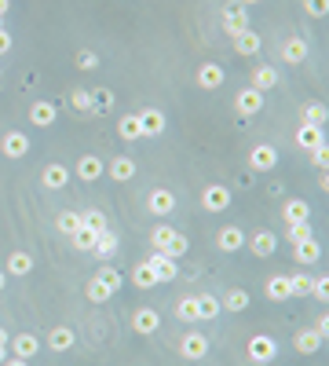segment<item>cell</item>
<instances>
[{
	"label": "cell",
	"mask_w": 329,
	"mask_h": 366,
	"mask_svg": "<svg viewBox=\"0 0 329 366\" xmlns=\"http://www.w3.org/2000/svg\"><path fill=\"white\" fill-rule=\"evenodd\" d=\"M194 300H197V322H212L219 311H224L219 308V297H212V293H197Z\"/></svg>",
	"instance_id": "cell-31"
},
{
	"label": "cell",
	"mask_w": 329,
	"mask_h": 366,
	"mask_svg": "<svg viewBox=\"0 0 329 366\" xmlns=\"http://www.w3.org/2000/svg\"><path fill=\"white\" fill-rule=\"evenodd\" d=\"M4 271H8V275H15V278H22V275H30V271H33V256H30V253H22V249H15V253L8 256V264H4Z\"/></svg>",
	"instance_id": "cell-32"
},
{
	"label": "cell",
	"mask_w": 329,
	"mask_h": 366,
	"mask_svg": "<svg viewBox=\"0 0 329 366\" xmlns=\"http://www.w3.org/2000/svg\"><path fill=\"white\" fill-rule=\"evenodd\" d=\"M246 355H249V362H256V366H267V362L278 359V341L267 337V333H256V337H249Z\"/></svg>",
	"instance_id": "cell-2"
},
{
	"label": "cell",
	"mask_w": 329,
	"mask_h": 366,
	"mask_svg": "<svg viewBox=\"0 0 329 366\" xmlns=\"http://www.w3.org/2000/svg\"><path fill=\"white\" fill-rule=\"evenodd\" d=\"M92 92V114H110L114 110V92L110 88H88Z\"/></svg>",
	"instance_id": "cell-35"
},
{
	"label": "cell",
	"mask_w": 329,
	"mask_h": 366,
	"mask_svg": "<svg viewBox=\"0 0 329 366\" xmlns=\"http://www.w3.org/2000/svg\"><path fill=\"white\" fill-rule=\"evenodd\" d=\"M158 326H161V315L154 311V308H139L136 315H132V330H136V333H143V337H150V333L158 330Z\"/></svg>",
	"instance_id": "cell-21"
},
{
	"label": "cell",
	"mask_w": 329,
	"mask_h": 366,
	"mask_svg": "<svg viewBox=\"0 0 329 366\" xmlns=\"http://www.w3.org/2000/svg\"><path fill=\"white\" fill-rule=\"evenodd\" d=\"M70 239H74V249H81V253H92V246H96V239H99V234L92 231V227H77L74 234H70Z\"/></svg>",
	"instance_id": "cell-38"
},
{
	"label": "cell",
	"mask_w": 329,
	"mask_h": 366,
	"mask_svg": "<svg viewBox=\"0 0 329 366\" xmlns=\"http://www.w3.org/2000/svg\"><path fill=\"white\" fill-rule=\"evenodd\" d=\"M322 341H325V337H322L315 326H311V330H296V337H293V348H296L300 355H315V352L322 348Z\"/></svg>",
	"instance_id": "cell-20"
},
{
	"label": "cell",
	"mask_w": 329,
	"mask_h": 366,
	"mask_svg": "<svg viewBox=\"0 0 329 366\" xmlns=\"http://www.w3.org/2000/svg\"><path fill=\"white\" fill-rule=\"evenodd\" d=\"M285 239H289L293 246H296V242H307V239H315V227L307 224V220H300V224H289V227H285Z\"/></svg>",
	"instance_id": "cell-40"
},
{
	"label": "cell",
	"mask_w": 329,
	"mask_h": 366,
	"mask_svg": "<svg viewBox=\"0 0 329 366\" xmlns=\"http://www.w3.org/2000/svg\"><path fill=\"white\" fill-rule=\"evenodd\" d=\"M311 297L315 300H329V278H311Z\"/></svg>",
	"instance_id": "cell-50"
},
{
	"label": "cell",
	"mask_w": 329,
	"mask_h": 366,
	"mask_svg": "<svg viewBox=\"0 0 329 366\" xmlns=\"http://www.w3.org/2000/svg\"><path fill=\"white\" fill-rule=\"evenodd\" d=\"M307 217H311V205H307L304 198H289V202L282 205V220H285V224H300V220H307Z\"/></svg>",
	"instance_id": "cell-29"
},
{
	"label": "cell",
	"mask_w": 329,
	"mask_h": 366,
	"mask_svg": "<svg viewBox=\"0 0 329 366\" xmlns=\"http://www.w3.org/2000/svg\"><path fill=\"white\" fill-rule=\"evenodd\" d=\"M175 319L197 322V300H194V297H180V300H175Z\"/></svg>",
	"instance_id": "cell-42"
},
{
	"label": "cell",
	"mask_w": 329,
	"mask_h": 366,
	"mask_svg": "<svg viewBox=\"0 0 329 366\" xmlns=\"http://www.w3.org/2000/svg\"><path fill=\"white\" fill-rule=\"evenodd\" d=\"M8 15V0H0V18H4Z\"/></svg>",
	"instance_id": "cell-56"
},
{
	"label": "cell",
	"mask_w": 329,
	"mask_h": 366,
	"mask_svg": "<svg viewBox=\"0 0 329 366\" xmlns=\"http://www.w3.org/2000/svg\"><path fill=\"white\" fill-rule=\"evenodd\" d=\"M307 154H311V165H315V168H329V147H325V143L315 147V150H307Z\"/></svg>",
	"instance_id": "cell-49"
},
{
	"label": "cell",
	"mask_w": 329,
	"mask_h": 366,
	"mask_svg": "<svg viewBox=\"0 0 329 366\" xmlns=\"http://www.w3.org/2000/svg\"><path fill=\"white\" fill-rule=\"evenodd\" d=\"M231 45H234V52L238 55H260V48H263V37L256 33V30H241V33H234L231 37Z\"/></svg>",
	"instance_id": "cell-17"
},
{
	"label": "cell",
	"mask_w": 329,
	"mask_h": 366,
	"mask_svg": "<svg viewBox=\"0 0 329 366\" xmlns=\"http://www.w3.org/2000/svg\"><path fill=\"white\" fill-rule=\"evenodd\" d=\"M150 249H158V253H165V256H172V261H180V256L187 253V239L175 227H168V224H161V227H154L150 231Z\"/></svg>",
	"instance_id": "cell-1"
},
{
	"label": "cell",
	"mask_w": 329,
	"mask_h": 366,
	"mask_svg": "<svg viewBox=\"0 0 329 366\" xmlns=\"http://www.w3.org/2000/svg\"><path fill=\"white\" fill-rule=\"evenodd\" d=\"M0 30H4V18H0Z\"/></svg>",
	"instance_id": "cell-59"
},
{
	"label": "cell",
	"mask_w": 329,
	"mask_h": 366,
	"mask_svg": "<svg viewBox=\"0 0 329 366\" xmlns=\"http://www.w3.org/2000/svg\"><path fill=\"white\" fill-rule=\"evenodd\" d=\"M136 118L143 125V136H161L168 128V118H165V110H158V106H146V110H139Z\"/></svg>",
	"instance_id": "cell-13"
},
{
	"label": "cell",
	"mask_w": 329,
	"mask_h": 366,
	"mask_svg": "<svg viewBox=\"0 0 329 366\" xmlns=\"http://www.w3.org/2000/svg\"><path fill=\"white\" fill-rule=\"evenodd\" d=\"M77 70H99V55L96 52H77Z\"/></svg>",
	"instance_id": "cell-48"
},
{
	"label": "cell",
	"mask_w": 329,
	"mask_h": 366,
	"mask_svg": "<svg viewBox=\"0 0 329 366\" xmlns=\"http://www.w3.org/2000/svg\"><path fill=\"white\" fill-rule=\"evenodd\" d=\"M180 355L190 359V362L205 359V355H209V337H205L202 330H187V333L180 337Z\"/></svg>",
	"instance_id": "cell-4"
},
{
	"label": "cell",
	"mask_w": 329,
	"mask_h": 366,
	"mask_svg": "<svg viewBox=\"0 0 329 366\" xmlns=\"http://www.w3.org/2000/svg\"><path fill=\"white\" fill-rule=\"evenodd\" d=\"M103 172H106V165H103L99 154H81V158H77V176H81L84 183H96Z\"/></svg>",
	"instance_id": "cell-18"
},
{
	"label": "cell",
	"mask_w": 329,
	"mask_h": 366,
	"mask_svg": "<svg viewBox=\"0 0 329 366\" xmlns=\"http://www.w3.org/2000/svg\"><path fill=\"white\" fill-rule=\"evenodd\" d=\"M246 246L253 249V256H271V253L278 249V239H275V234H271L267 227H263V231H256V234H253V239H246Z\"/></svg>",
	"instance_id": "cell-23"
},
{
	"label": "cell",
	"mask_w": 329,
	"mask_h": 366,
	"mask_svg": "<svg viewBox=\"0 0 329 366\" xmlns=\"http://www.w3.org/2000/svg\"><path fill=\"white\" fill-rule=\"evenodd\" d=\"M307 52H311V48H307L304 37H285L278 55H282V62H289V67H300V62L307 59Z\"/></svg>",
	"instance_id": "cell-16"
},
{
	"label": "cell",
	"mask_w": 329,
	"mask_h": 366,
	"mask_svg": "<svg viewBox=\"0 0 329 366\" xmlns=\"http://www.w3.org/2000/svg\"><path fill=\"white\" fill-rule=\"evenodd\" d=\"M8 52H11V33H8V30H0V59H4Z\"/></svg>",
	"instance_id": "cell-51"
},
{
	"label": "cell",
	"mask_w": 329,
	"mask_h": 366,
	"mask_svg": "<svg viewBox=\"0 0 329 366\" xmlns=\"http://www.w3.org/2000/svg\"><path fill=\"white\" fill-rule=\"evenodd\" d=\"M238 4H241V8H249V4H260V0H238Z\"/></svg>",
	"instance_id": "cell-57"
},
{
	"label": "cell",
	"mask_w": 329,
	"mask_h": 366,
	"mask_svg": "<svg viewBox=\"0 0 329 366\" xmlns=\"http://www.w3.org/2000/svg\"><path fill=\"white\" fill-rule=\"evenodd\" d=\"M146 264H150V271H154V278H158V282H172V278L180 275V264H175L172 256L158 253V249H150V256H146Z\"/></svg>",
	"instance_id": "cell-7"
},
{
	"label": "cell",
	"mask_w": 329,
	"mask_h": 366,
	"mask_svg": "<svg viewBox=\"0 0 329 366\" xmlns=\"http://www.w3.org/2000/svg\"><path fill=\"white\" fill-rule=\"evenodd\" d=\"M224 30H227V37H234V33H241V30H249V11L238 4H227L224 8Z\"/></svg>",
	"instance_id": "cell-15"
},
{
	"label": "cell",
	"mask_w": 329,
	"mask_h": 366,
	"mask_svg": "<svg viewBox=\"0 0 329 366\" xmlns=\"http://www.w3.org/2000/svg\"><path fill=\"white\" fill-rule=\"evenodd\" d=\"M146 212H150V217H158V220L172 217V212H175V195L168 187H154L146 195Z\"/></svg>",
	"instance_id": "cell-3"
},
{
	"label": "cell",
	"mask_w": 329,
	"mask_h": 366,
	"mask_svg": "<svg viewBox=\"0 0 329 366\" xmlns=\"http://www.w3.org/2000/svg\"><path fill=\"white\" fill-rule=\"evenodd\" d=\"M8 341H11V333H8L4 326H0V348H8Z\"/></svg>",
	"instance_id": "cell-54"
},
{
	"label": "cell",
	"mask_w": 329,
	"mask_h": 366,
	"mask_svg": "<svg viewBox=\"0 0 329 366\" xmlns=\"http://www.w3.org/2000/svg\"><path fill=\"white\" fill-rule=\"evenodd\" d=\"M216 249L219 253H238V249H246V231L241 227H219V234H216Z\"/></svg>",
	"instance_id": "cell-14"
},
{
	"label": "cell",
	"mask_w": 329,
	"mask_h": 366,
	"mask_svg": "<svg viewBox=\"0 0 329 366\" xmlns=\"http://www.w3.org/2000/svg\"><path fill=\"white\" fill-rule=\"evenodd\" d=\"M106 172H110V180H117V183H128L132 176H136V161H132L128 154H117L114 161L106 165Z\"/></svg>",
	"instance_id": "cell-24"
},
{
	"label": "cell",
	"mask_w": 329,
	"mask_h": 366,
	"mask_svg": "<svg viewBox=\"0 0 329 366\" xmlns=\"http://www.w3.org/2000/svg\"><path fill=\"white\" fill-rule=\"evenodd\" d=\"M132 282H136L139 290H150V286H158V278H154L150 264L143 261V264H136V268H132Z\"/></svg>",
	"instance_id": "cell-41"
},
{
	"label": "cell",
	"mask_w": 329,
	"mask_h": 366,
	"mask_svg": "<svg viewBox=\"0 0 329 366\" xmlns=\"http://www.w3.org/2000/svg\"><path fill=\"white\" fill-rule=\"evenodd\" d=\"M315 330H318V333H322V337H325V333H329V315H322V319H318V322H315Z\"/></svg>",
	"instance_id": "cell-53"
},
{
	"label": "cell",
	"mask_w": 329,
	"mask_h": 366,
	"mask_svg": "<svg viewBox=\"0 0 329 366\" xmlns=\"http://www.w3.org/2000/svg\"><path fill=\"white\" fill-rule=\"evenodd\" d=\"M0 77H4V67H0Z\"/></svg>",
	"instance_id": "cell-60"
},
{
	"label": "cell",
	"mask_w": 329,
	"mask_h": 366,
	"mask_svg": "<svg viewBox=\"0 0 329 366\" xmlns=\"http://www.w3.org/2000/svg\"><path fill=\"white\" fill-rule=\"evenodd\" d=\"M231 205V187L227 183H209L202 190V209L205 212H224Z\"/></svg>",
	"instance_id": "cell-5"
},
{
	"label": "cell",
	"mask_w": 329,
	"mask_h": 366,
	"mask_svg": "<svg viewBox=\"0 0 329 366\" xmlns=\"http://www.w3.org/2000/svg\"><path fill=\"white\" fill-rule=\"evenodd\" d=\"M70 106H74L77 114H92V92H88V88H74L70 92Z\"/></svg>",
	"instance_id": "cell-43"
},
{
	"label": "cell",
	"mask_w": 329,
	"mask_h": 366,
	"mask_svg": "<svg viewBox=\"0 0 329 366\" xmlns=\"http://www.w3.org/2000/svg\"><path fill=\"white\" fill-rule=\"evenodd\" d=\"M263 103H267V96H263V92H256V88H241V92L234 96V110H238L241 118H253V114L263 110Z\"/></svg>",
	"instance_id": "cell-9"
},
{
	"label": "cell",
	"mask_w": 329,
	"mask_h": 366,
	"mask_svg": "<svg viewBox=\"0 0 329 366\" xmlns=\"http://www.w3.org/2000/svg\"><path fill=\"white\" fill-rule=\"evenodd\" d=\"M278 165V150L271 147V143H256L253 150H249V168L253 172H267V168H275Z\"/></svg>",
	"instance_id": "cell-11"
},
{
	"label": "cell",
	"mask_w": 329,
	"mask_h": 366,
	"mask_svg": "<svg viewBox=\"0 0 329 366\" xmlns=\"http://www.w3.org/2000/svg\"><path fill=\"white\" fill-rule=\"evenodd\" d=\"M74 344H77V333H74L70 326H55V330L48 333V348H52V352H70Z\"/></svg>",
	"instance_id": "cell-28"
},
{
	"label": "cell",
	"mask_w": 329,
	"mask_h": 366,
	"mask_svg": "<svg viewBox=\"0 0 329 366\" xmlns=\"http://www.w3.org/2000/svg\"><path fill=\"white\" fill-rule=\"evenodd\" d=\"M275 84H278V70H275V67H256V70H253V84H249V88H256V92L267 96Z\"/></svg>",
	"instance_id": "cell-30"
},
{
	"label": "cell",
	"mask_w": 329,
	"mask_h": 366,
	"mask_svg": "<svg viewBox=\"0 0 329 366\" xmlns=\"http://www.w3.org/2000/svg\"><path fill=\"white\" fill-rule=\"evenodd\" d=\"M96 278L110 286V293H121V286H125V275H121L117 268H110V264H103V268L96 271Z\"/></svg>",
	"instance_id": "cell-36"
},
{
	"label": "cell",
	"mask_w": 329,
	"mask_h": 366,
	"mask_svg": "<svg viewBox=\"0 0 329 366\" xmlns=\"http://www.w3.org/2000/svg\"><path fill=\"white\" fill-rule=\"evenodd\" d=\"M117 249H121V239H117V234L110 231V227L99 234V239H96V246H92V253L99 256V261H110V256H114Z\"/></svg>",
	"instance_id": "cell-26"
},
{
	"label": "cell",
	"mask_w": 329,
	"mask_h": 366,
	"mask_svg": "<svg viewBox=\"0 0 329 366\" xmlns=\"http://www.w3.org/2000/svg\"><path fill=\"white\" fill-rule=\"evenodd\" d=\"M318 256H322V242H318V239H307V242H296V246H293V261H296V264H315Z\"/></svg>",
	"instance_id": "cell-27"
},
{
	"label": "cell",
	"mask_w": 329,
	"mask_h": 366,
	"mask_svg": "<svg viewBox=\"0 0 329 366\" xmlns=\"http://www.w3.org/2000/svg\"><path fill=\"white\" fill-rule=\"evenodd\" d=\"M40 183L48 187V190H62L66 183H70V168H66L62 161H52L48 168L40 172Z\"/></svg>",
	"instance_id": "cell-19"
},
{
	"label": "cell",
	"mask_w": 329,
	"mask_h": 366,
	"mask_svg": "<svg viewBox=\"0 0 329 366\" xmlns=\"http://www.w3.org/2000/svg\"><path fill=\"white\" fill-rule=\"evenodd\" d=\"M84 293H88V300H92V304H106V300H114V293H110V286H106V282H99L96 275L88 278V286H84Z\"/></svg>",
	"instance_id": "cell-34"
},
{
	"label": "cell",
	"mask_w": 329,
	"mask_h": 366,
	"mask_svg": "<svg viewBox=\"0 0 329 366\" xmlns=\"http://www.w3.org/2000/svg\"><path fill=\"white\" fill-rule=\"evenodd\" d=\"M0 366H33L30 359H18V355H11V359H4V362H0Z\"/></svg>",
	"instance_id": "cell-52"
},
{
	"label": "cell",
	"mask_w": 329,
	"mask_h": 366,
	"mask_svg": "<svg viewBox=\"0 0 329 366\" xmlns=\"http://www.w3.org/2000/svg\"><path fill=\"white\" fill-rule=\"evenodd\" d=\"M55 121H59V106H55L52 99H33V103H30V125L52 128Z\"/></svg>",
	"instance_id": "cell-8"
},
{
	"label": "cell",
	"mask_w": 329,
	"mask_h": 366,
	"mask_svg": "<svg viewBox=\"0 0 329 366\" xmlns=\"http://www.w3.org/2000/svg\"><path fill=\"white\" fill-rule=\"evenodd\" d=\"M81 224H84V227H92L96 234H103V231L110 227V224H106V217H103L99 209H88V212H81Z\"/></svg>",
	"instance_id": "cell-44"
},
{
	"label": "cell",
	"mask_w": 329,
	"mask_h": 366,
	"mask_svg": "<svg viewBox=\"0 0 329 366\" xmlns=\"http://www.w3.org/2000/svg\"><path fill=\"white\" fill-rule=\"evenodd\" d=\"M219 308H227V311H246V308H249V293H246V290H231L224 300H219Z\"/></svg>",
	"instance_id": "cell-39"
},
{
	"label": "cell",
	"mask_w": 329,
	"mask_h": 366,
	"mask_svg": "<svg viewBox=\"0 0 329 366\" xmlns=\"http://www.w3.org/2000/svg\"><path fill=\"white\" fill-rule=\"evenodd\" d=\"M0 150H4V158H11V161L26 158V154H30V136L18 132V128H11V132L0 136Z\"/></svg>",
	"instance_id": "cell-6"
},
{
	"label": "cell",
	"mask_w": 329,
	"mask_h": 366,
	"mask_svg": "<svg viewBox=\"0 0 329 366\" xmlns=\"http://www.w3.org/2000/svg\"><path fill=\"white\" fill-rule=\"evenodd\" d=\"M322 143H325V128H318V125H300V128H296V147L315 150V147H322Z\"/></svg>",
	"instance_id": "cell-25"
},
{
	"label": "cell",
	"mask_w": 329,
	"mask_h": 366,
	"mask_svg": "<svg viewBox=\"0 0 329 366\" xmlns=\"http://www.w3.org/2000/svg\"><path fill=\"white\" fill-rule=\"evenodd\" d=\"M325 121H329L325 103H307V106H304V125H318V128H325Z\"/></svg>",
	"instance_id": "cell-37"
},
{
	"label": "cell",
	"mask_w": 329,
	"mask_h": 366,
	"mask_svg": "<svg viewBox=\"0 0 329 366\" xmlns=\"http://www.w3.org/2000/svg\"><path fill=\"white\" fill-rule=\"evenodd\" d=\"M55 227H59L62 234H74V231L81 227V212H59V220H55Z\"/></svg>",
	"instance_id": "cell-46"
},
{
	"label": "cell",
	"mask_w": 329,
	"mask_h": 366,
	"mask_svg": "<svg viewBox=\"0 0 329 366\" xmlns=\"http://www.w3.org/2000/svg\"><path fill=\"white\" fill-rule=\"evenodd\" d=\"M8 359V348H0V362H4Z\"/></svg>",
	"instance_id": "cell-58"
},
{
	"label": "cell",
	"mask_w": 329,
	"mask_h": 366,
	"mask_svg": "<svg viewBox=\"0 0 329 366\" xmlns=\"http://www.w3.org/2000/svg\"><path fill=\"white\" fill-rule=\"evenodd\" d=\"M4 286H8V271L0 268V293H4Z\"/></svg>",
	"instance_id": "cell-55"
},
{
	"label": "cell",
	"mask_w": 329,
	"mask_h": 366,
	"mask_svg": "<svg viewBox=\"0 0 329 366\" xmlns=\"http://www.w3.org/2000/svg\"><path fill=\"white\" fill-rule=\"evenodd\" d=\"M304 11L311 18H325L329 15V0H304Z\"/></svg>",
	"instance_id": "cell-47"
},
{
	"label": "cell",
	"mask_w": 329,
	"mask_h": 366,
	"mask_svg": "<svg viewBox=\"0 0 329 366\" xmlns=\"http://www.w3.org/2000/svg\"><path fill=\"white\" fill-rule=\"evenodd\" d=\"M224 81H227V70L219 67V62H202V67H197V88L216 92Z\"/></svg>",
	"instance_id": "cell-10"
},
{
	"label": "cell",
	"mask_w": 329,
	"mask_h": 366,
	"mask_svg": "<svg viewBox=\"0 0 329 366\" xmlns=\"http://www.w3.org/2000/svg\"><path fill=\"white\" fill-rule=\"evenodd\" d=\"M117 136H121L125 143L143 139V125H139V118H136V114H125V118L117 121Z\"/></svg>",
	"instance_id": "cell-33"
},
{
	"label": "cell",
	"mask_w": 329,
	"mask_h": 366,
	"mask_svg": "<svg viewBox=\"0 0 329 366\" xmlns=\"http://www.w3.org/2000/svg\"><path fill=\"white\" fill-rule=\"evenodd\" d=\"M263 293H267V300H293V290H289V275H271L267 282H263Z\"/></svg>",
	"instance_id": "cell-22"
},
{
	"label": "cell",
	"mask_w": 329,
	"mask_h": 366,
	"mask_svg": "<svg viewBox=\"0 0 329 366\" xmlns=\"http://www.w3.org/2000/svg\"><path fill=\"white\" fill-rule=\"evenodd\" d=\"M289 290H293V297H307L311 293V275H304V271L289 275Z\"/></svg>",
	"instance_id": "cell-45"
},
{
	"label": "cell",
	"mask_w": 329,
	"mask_h": 366,
	"mask_svg": "<svg viewBox=\"0 0 329 366\" xmlns=\"http://www.w3.org/2000/svg\"><path fill=\"white\" fill-rule=\"evenodd\" d=\"M8 348H11L18 359H30V362H33V359H37V352H40V337H37V333H30V330H26V333H15V337L8 341Z\"/></svg>",
	"instance_id": "cell-12"
}]
</instances>
